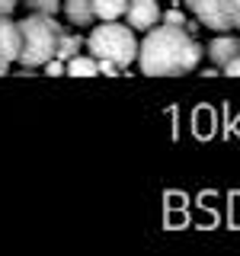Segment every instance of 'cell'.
<instances>
[{
	"label": "cell",
	"mask_w": 240,
	"mask_h": 256,
	"mask_svg": "<svg viewBox=\"0 0 240 256\" xmlns=\"http://www.w3.org/2000/svg\"><path fill=\"white\" fill-rule=\"evenodd\" d=\"M205 48L186 26H154L138 42V68L144 77H173L198 68Z\"/></svg>",
	"instance_id": "cell-1"
},
{
	"label": "cell",
	"mask_w": 240,
	"mask_h": 256,
	"mask_svg": "<svg viewBox=\"0 0 240 256\" xmlns=\"http://www.w3.org/2000/svg\"><path fill=\"white\" fill-rule=\"evenodd\" d=\"M20 32H22V48H20V58L16 61L26 70H38L45 61H52L58 54V42L64 36V26L48 13H29L20 22Z\"/></svg>",
	"instance_id": "cell-2"
},
{
	"label": "cell",
	"mask_w": 240,
	"mask_h": 256,
	"mask_svg": "<svg viewBox=\"0 0 240 256\" xmlns=\"http://www.w3.org/2000/svg\"><path fill=\"white\" fill-rule=\"evenodd\" d=\"M86 48H90L93 58L112 61L118 68H128L132 61H138L134 29L128 22H118V20H100V26H93V32L86 36Z\"/></svg>",
	"instance_id": "cell-3"
},
{
	"label": "cell",
	"mask_w": 240,
	"mask_h": 256,
	"mask_svg": "<svg viewBox=\"0 0 240 256\" xmlns=\"http://www.w3.org/2000/svg\"><path fill=\"white\" fill-rule=\"evenodd\" d=\"M186 6L205 29H212V32H230L234 29V22L221 10V0H186Z\"/></svg>",
	"instance_id": "cell-4"
},
{
	"label": "cell",
	"mask_w": 240,
	"mask_h": 256,
	"mask_svg": "<svg viewBox=\"0 0 240 256\" xmlns=\"http://www.w3.org/2000/svg\"><path fill=\"white\" fill-rule=\"evenodd\" d=\"M125 16H128V26L134 32H148L160 22V4L157 0H128L125 6Z\"/></svg>",
	"instance_id": "cell-5"
},
{
	"label": "cell",
	"mask_w": 240,
	"mask_h": 256,
	"mask_svg": "<svg viewBox=\"0 0 240 256\" xmlns=\"http://www.w3.org/2000/svg\"><path fill=\"white\" fill-rule=\"evenodd\" d=\"M205 54H208V61H212L214 68L221 70L228 61H234L237 54H240V36H230V32H218V36L208 42Z\"/></svg>",
	"instance_id": "cell-6"
},
{
	"label": "cell",
	"mask_w": 240,
	"mask_h": 256,
	"mask_svg": "<svg viewBox=\"0 0 240 256\" xmlns=\"http://www.w3.org/2000/svg\"><path fill=\"white\" fill-rule=\"evenodd\" d=\"M0 48H4V58L10 61V64L20 58L22 32H20V22H13L10 16H0Z\"/></svg>",
	"instance_id": "cell-7"
},
{
	"label": "cell",
	"mask_w": 240,
	"mask_h": 256,
	"mask_svg": "<svg viewBox=\"0 0 240 256\" xmlns=\"http://www.w3.org/2000/svg\"><path fill=\"white\" fill-rule=\"evenodd\" d=\"M61 10L68 16L70 26H93L96 22V10H93V0H61Z\"/></svg>",
	"instance_id": "cell-8"
},
{
	"label": "cell",
	"mask_w": 240,
	"mask_h": 256,
	"mask_svg": "<svg viewBox=\"0 0 240 256\" xmlns=\"http://www.w3.org/2000/svg\"><path fill=\"white\" fill-rule=\"evenodd\" d=\"M64 74L93 77V74H100V58H93V54H74V58H68V64H64Z\"/></svg>",
	"instance_id": "cell-9"
},
{
	"label": "cell",
	"mask_w": 240,
	"mask_h": 256,
	"mask_svg": "<svg viewBox=\"0 0 240 256\" xmlns=\"http://www.w3.org/2000/svg\"><path fill=\"white\" fill-rule=\"evenodd\" d=\"M128 0H93V10H96V20H118L125 13Z\"/></svg>",
	"instance_id": "cell-10"
},
{
	"label": "cell",
	"mask_w": 240,
	"mask_h": 256,
	"mask_svg": "<svg viewBox=\"0 0 240 256\" xmlns=\"http://www.w3.org/2000/svg\"><path fill=\"white\" fill-rule=\"evenodd\" d=\"M80 45H84V38H80V36H68V32H64L61 42H58V54H54V58H61V61L74 58V54L80 52Z\"/></svg>",
	"instance_id": "cell-11"
},
{
	"label": "cell",
	"mask_w": 240,
	"mask_h": 256,
	"mask_svg": "<svg viewBox=\"0 0 240 256\" xmlns=\"http://www.w3.org/2000/svg\"><path fill=\"white\" fill-rule=\"evenodd\" d=\"M26 6L32 13H48V16H54L61 10V0H26Z\"/></svg>",
	"instance_id": "cell-12"
},
{
	"label": "cell",
	"mask_w": 240,
	"mask_h": 256,
	"mask_svg": "<svg viewBox=\"0 0 240 256\" xmlns=\"http://www.w3.org/2000/svg\"><path fill=\"white\" fill-rule=\"evenodd\" d=\"M221 10L234 22V29H240V0H221Z\"/></svg>",
	"instance_id": "cell-13"
},
{
	"label": "cell",
	"mask_w": 240,
	"mask_h": 256,
	"mask_svg": "<svg viewBox=\"0 0 240 256\" xmlns=\"http://www.w3.org/2000/svg\"><path fill=\"white\" fill-rule=\"evenodd\" d=\"M160 20H164V22H170V26H186V16H182L180 10H170V13H164Z\"/></svg>",
	"instance_id": "cell-14"
},
{
	"label": "cell",
	"mask_w": 240,
	"mask_h": 256,
	"mask_svg": "<svg viewBox=\"0 0 240 256\" xmlns=\"http://www.w3.org/2000/svg\"><path fill=\"white\" fill-rule=\"evenodd\" d=\"M224 74H228V77H240V54H237V58L234 61H228V64H224Z\"/></svg>",
	"instance_id": "cell-15"
},
{
	"label": "cell",
	"mask_w": 240,
	"mask_h": 256,
	"mask_svg": "<svg viewBox=\"0 0 240 256\" xmlns=\"http://www.w3.org/2000/svg\"><path fill=\"white\" fill-rule=\"evenodd\" d=\"M42 68H45V74H64V64H61V58H58V61H54V58H52V61H45Z\"/></svg>",
	"instance_id": "cell-16"
},
{
	"label": "cell",
	"mask_w": 240,
	"mask_h": 256,
	"mask_svg": "<svg viewBox=\"0 0 240 256\" xmlns=\"http://www.w3.org/2000/svg\"><path fill=\"white\" fill-rule=\"evenodd\" d=\"M16 4H20V0H0V16H10L16 10Z\"/></svg>",
	"instance_id": "cell-17"
},
{
	"label": "cell",
	"mask_w": 240,
	"mask_h": 256,
	"mask_svg": "<svg viewBox=\"0 0 240 256\" xmlns=\"http://www.w3.org/2000/svg\"><path fill=\"white\" fill-rule=\"evenodd\" d=\"M6 68H10V61H6V58H4V48H0V74H4V70H6Z\"/></svg>",
	"instance_id": "cell-18"
}]
</instances>
